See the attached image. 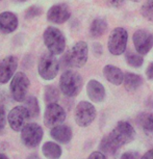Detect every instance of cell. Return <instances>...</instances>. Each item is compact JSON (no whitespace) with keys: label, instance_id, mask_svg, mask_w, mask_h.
<instances>
[{"label":"cell","instance_id":"6da1fadb","mask_svg":"<svg viewBox=\"0 0 153 159\" xmlns=\"http://www.w3.org/2000/svg\"><path fill=\"white\" fill-rule=\"evenodd\" d=\"M134 136H136V131L130 123L119 122L109 135L102 139L99 148L105 153L114 154L122 146L130 143Z\"/></svg>","mask_w":153,"mask_h":159},{"label":"cell","instance_id":"7a4b0ae2","mask_svg":"<svg viewBox=\"0 0 153 159\" xmlns=\"http://www.w3.org/2000/svg\"><path fill=\"white\" fill-rule=\"evenodd\" d=\"M89 48L86 42H77L62 58L64 67L81 68L88 61Z\"/></svg>","mask_w":153,"mask_h":159},{"label":"cell","instance_id":"3957f363","mask_svg":"<svg viewBox=\"0 0 153 159\" xmlns=\"http://www.w3.org/2000/svg\"><path fill=\"white\" fill-rule=\"evenodd\" d=\"M82 89V78L77 72L68 70L62 74L59 79V89L67 97H75Z\"/></svg>","mask_w":153,"mask_h":159},{"label":"cell","instance_id":"277c9868","mask_svg":"<svg viewBox=\"0 0 153 159\" xmlns=\"http://www.w3.org/2000/svg\"><path fill=\"white\" fill-rule=\"evenodd\" d=\"M44 43L47 47L48 51L53 55L62 54L66 48V39L63 32L56 27H47L45 29L44 34Z\"/></svg>","mask_w":153,"mask_h":159},{"label":"cell","instance_id":"5b68a950","mask_svg":"<svg viewBox=\"0 0 153 159\" xmlns=\"http://www.w3.org/2000/svg\"><path fill=\"white\" fill-rule=\"evenodd\" d=\"M59 70V64L56 57L51 53H44L38 64L39 75L44 80H52L56 77Z\"/></svg>","mask_w":153,"mask_h":159},{"label":"cell","instance_id":"8992f818","mask_svg":"<svg viewBox=\"0 0 153 159\" xmlns=\"http://www.w3.org/2000/svg\"><path fill=\"white\" fill-rule=\"evenodd\" d=\"M29 85L28 77L26 76L23 72H18L15 74V76L12 78V82L10 85L12 97L17 102H24L26 100V95H27Z\"/></svg>","mask_w":153,"mask_h":159},{"label":"cell","instance_id":"52a82bcc","mask_svg":"<svg viewBox=\"0 0 153 159\" xmlns=\"http://www.w3.org/2000/svg\"><path fill=\"white\" fill-rule=\"evenodd\" d=\"M128 41V34L124 28L117 27L109 34L107 47L109 51L114 55H121L125 52Z\"/></svg>","mask_w":153,"mask_h":159},{"label":"cell","instance_id":"ba28073f","mask_svg":"<svg viewBox=\"0 0 153 159\" xmlns=\"http://www.w3.org/2000/svg\"><path fill=\"white\" fill-rule=\"evenodd\" d=\"M43 129L35 123L27 124L21 131V142L27 148H35L43 139Z\"/></svg>","mask_w":153,"mask_h":159},{"label":"cell","instance_id":"9c48e42d","mask_svg":"<svg viewBox=\"0 0 153 159\" xmlns=\"http://www.w3.org/2000/svg\"><path fill=\"white\" fill-rule=\"evenodd\" d=\"M75 122L80 127H88L96 118V109L94 105L88 101H81L75 108Z\"/></svg>","mask_w":153,"mask_h":159},{"label":"cell","instance_id":"30bf717a","mask_svg":"<svg viewBox=\"0 0 153 159\" xmlns=\"http://www.w3.org/2000/svg\"><path fill=\"white\" fill-rule=\"evenodd\" d=\"M66 120V111L58 103L47 104L44 112V124L48 128H54L62 125Z\"/></svg>","mask_w":153,"mask_h":159},{"label":"cell","instance_id":"8fae6325","mask_svg":"<svg viewBox=\"0 0 153 159\" xmlns=\"http://www.w3.org/2000/svg\"><path fill=\"white\" fill-rule=\"evenodd\" d=\"M30 116L27 108L21 105L14 107L7 115V122L10 124V127L16 132L22 131V129L27 125Z\"/></svg>","mask_w":153,"mask_h":159},{"label":"cell","instance_id":"7c38bea8","mask_svg":"<svg viewBox=\"0 0 153 159\" xmlns=\"http://www.w3.org/2000/svg\"><path fill=\"white\" fill-rule=\"evenodd\" d=\"M132 40L137 52L141 55L147 54L153 47V34L144 29H139L134 32Z\"/></svg>","mask_w":153,"mask_h":159},{"label":"cell","instance_id":"4fadbf2b","mask_svg":"<svg viewBox=\"0 0 153 159\" xmlns=\"http://www.w3.org/2000/svg\"><path fill=\"white\" fill-rule=\"evenodd\" d=\"M71 17V11L67 4L58 3L52 5L47 13V20L51 23L63 24Z\"/></svg>","mask_w":153,"mask_h":159},{"label":"cell","instance_id":"5bb4252c","mask_svg":"<svg viewBox=\"0 0 153 159\" xmlns=\"http://www.w3.org/2000/svg\"><path fill=\"white\" fill-rule=\"evenodd\" d=\"M18 68V59L16 56L10 55L2 59L0 62V83L4 84L15 76V72Z\"/></svg>","mask_w":153,"mask_h":159},{"label":"cell","instance_id":"9a60e30c","mask_svg":"<svg viewBox=\"0 0 153 159\" xmlns=\"http://www.w3.org/2000/svg\"><path fill=\"white\" fill-rule=\"evenodd\" d=\"M18 17L12 11H3L0 14V32L12 34L18 27Z\"/></svg>","mask_w":153,"mask_h":159},{"label":"cell","instance_id":"2e32d148","mask_svg":"<svg viewBox=\"0 0 153 159\" xmlns=\"http://www.w3.org/2000/svg\"><path fill=\"white\" fill-rule=\"evenodd\" d=\"M86 94L94 102H101L105 98V89L100 82L95 79L90 80L86 85Z\"/></svg>","mask_w":153,"mask_h":159},{"label":"cell","instance_id":"e0dca14e","mask_svg":"<svg viewBox=\"0 0 153 159\" xmlns=\"http://www.w3.org/2000/svg\"><path fill=\"white\" fill-rule=\"evenodd\" d=\"M50 135L56 142L61 143H68L72 139V130L67 125H59L51 129Z\"/></svg>","mask_w":153,"mask_h":159},{"label":"cell","instance_id":"ac0fdd59","mask_svg":"<svg viewBox=\"0 0 153 159\" xmlns=\"http://www.w3.org/2000/svg\"><path fill=\"white\" fill-rule=\"evenodd\" d=\"M103 75L106 80L115 85H120L124 81V74L122 73L121 69L112 65H107L103 69Z\"/></svg>","mask_w":153,"mask_h":159},{"label":"cell","instance_id":"d6986e66","mask_svg":"<svg viewBox=\"0 0 153 159\" xmlns=\"http://www.w3.org/2000/svg\"><path fill=\"white\" fill-rule=\"evenodd\" d=\"M42 153L48 159H58L62 156V148L56 143L46 142L42 147Z\"/></svg>","mask_w":153,"mask_h":159},{"label":"cell","instance_id":"ffe728a7","mask_svg":"<svg viewBox=\"0 0 153 159\" xmlns=\"http://www.w3.org/2000/svg\"><path fill=\"white\" fill-rule=\"evenodd\" d=\"M124 86L127 91H137V89L142 85L143 83V78L137 74L131 73V72H127L124 75Z\"/></svg>","mask_w":153,"mask_h":159},{"label":"cell","instance_id":"44dd1931","mask_svg":"<svg viewBox=\"0 0 153 159\" xmlns=\"http://www.w3.org/2000/svg\"><path fill=\"white\" fill-rule=\"evenodd\" d=\"M139 124L146 135L153 137V113H143L139 118Z\"/></svg>","mask_w":153,"mask_h":159},{"label":"cell","instance_id":"7402d4cb","mask_svg":"<svg viewBox=\"0 0 153 159\" xmlns=\"http://www.w3.org/2000/svg\"><path fill=\"white\" fill-rule=\"evenodd\" d=\"M107 29V23L104 19L97 18L92 22L91 27H90V34L93 38H99L102 34H105Z\"/></svg>","mask_w":153,"mask_h":159},{"label":"cell","instance_id":"603a6c76","mask_svg":"<svg viewBox=\"0 0 153 159\" xmlns=\"http://www.w3.org/2000/svg\"><path fill=\"white\" fill-rule=\"evenodd\" d=\"M24 102H25L24 106L27 108L30 118L31 119L37 118V116L40 115V106H39L38 99L35 98V96H29L28 98H26V100Z\"/></svg>","mask_w":153,"mask_h":159},{"label":"cell","instance_id":"cb8c5ba5","mask_svg":"<svg viewBox=\"0 0 153 159\" xmlns=\"http://www.w3.org/2000/svg\"><path fill=\"white\" fill-rule=\"evenodd\" d=\"M59 99V92L54 85H46L44 89V100L47 104L56 103Z\"/></svg>","mask_w":153,"mask_h":159},{"label":"cell","instance_id":"d4e9b609","mask_svg":"<svg viewBox=\"0 0 153 159\" xmlns=\"http://www.w3.org/2000/svg\"><path fill=\"white\" fill-rule=\"evenodd\" d=\"M126 61L128 62V65L131 66L133 68H140L143 65L144 58L143 56H141V54H136V53L129 52L126 53Z\"/></svg>","mask_w":153,"mask_h":159},{"label":"cell","instance_id":"484cf974","mask_svg":"<svg viewBox=\"0 0 153 159\" xmlns=\"http://www.w3.org/2000/svg\"><path fill=\"white\" fill-rule=\"evenodd\" d=\"M141 14L145 19L153 21V0H146L141 7Z\"/></svg>","mask_w":153,"mask_h":159},{"label":"cell","instance_id":"4316f807","mask_svg":"<svg viewBox=\"0 0 153 159\" xmlns=\"http://www.w3.org/2000/svg\"><path fill=\"white\" fill-rule=\"evenodd\" d=\"M42 13V10L37 5H32L29 8H27L25 11V18L26 19H34V18L40 16Z\"/></svg>","mask_w":153,"mask_h":159},{"label":"cell","instance_id":"83f0119b","mask_svg":"<svg viewBox=\"0 0 153 159\" xmlns=\"http://www.w3.org/2000/svg\"><path fill=\"white\" fill-rule=\"evenodd\" d=\"M7 125V115H5L4 107L0 104V130H2Z\"/></svg>","mask_w":153,"mask_h":159},{"label":"cell","instance_id":"f1b7e54d","mask_svg":"<svg viewBox=\"0 0 153 159\" xmlns=\"http://www.w3.org/2000/svg\"><path fill=\"white\" fill-rule=\"evenodd\" d=\"M120 159H139V155L134 152H126L121 156Z\"/></svg>","mask_w":153,"mask_h":159},{"label":"cell","instance_id":"f546056e","mask_svg":"<svg viewBox=\"0 0 153 159\" xmlns=\"http://www.w3.org/2000/svg\"><path fill=\"white\" fill-rule=\"evenodd\" d=\"M88 159H107L105 155L101 152H93L91 155L89 156Z\"/></svg>","mask_w":153,"mask_h":159},{"label":"cell","instance_id":"4dcf8cb0","mask_svg":"<svg viewBox=\"0 0 153 159\" xmlns=\"http://www.w3.org/2000/svg\"><path fill=\"white\" fill-rule=\"evenodd\" d=\"M146 75H147V77H148V79L153 80V62H151V64L148 66V68H147V70H146Z\"/></svg>","mask_w":153,"mask_h":159},{"label":"cell","instance_id":"1f68e13d","mask_svg":"<svg viewBox=\"0 0 153 159\" xmlns=\"http://www.w3.org/2000/svg\"><path fill=\"white\" fill-rule=\"evenodd\" d=\"M124 2V0H109V3L114 7H121Z\"/></svg>","mask_w":153,"mask_h":159},{"label":"cell","instance_id":"d6a6232c","mask_svg":"<svg viewBox=\"0 0 153 159\" xmlns=\"http://www.w3.org/2000/svg\"><path fill=\"white\" fill-rule=\"evenodd\" d=\"M141 159H153V149L149 150L148 152H146Z\"/></svg>","mask_w":153,"mask_h":159},{"label":"cell","instance_id":"836d02e7","mask_svg":"<svg viewBox=\"0 0 153 159\" xmlns=\"http://www.w3.org/2000/svg\"><path fill=\"white\" fill-rule=\"evenodd\" d=\"M26 159H40V157H39L37 154H31V155H29Z\"/></svg>","mask_w":153,"mask_h":159},{"label":"cell","instance_id":"e575fe53","mask_svg":"<svg viewBox=\"0 0 153 159\" xmlns=\"http://www.w3.org/2000/svg\"><path fill=\"white\" fill-rule=\"evenodd\" d=\"M0 159H8V157L4 154H0Z\"/></svg>","mask_w":153,"mask_h":159},{"label":"cell","instance_id":"d590c367","mask_svg":"<svg viewBox=\"0 0 153 159\" xmlns=\"http://www.w3.org/2000/svg\"><path fill=\"white\" fill-rule=\"evenodd\" d=\"M16 1H19V2H24V1H27V0H16Z\"/></svg>","mask_w":153,"mask_h":159},{"label":"cell","instance_id":"8d00e7d4","mask_svg":"<svg viewBox=\"0 0 153 159\" xmlns=\"http://www.w3.org/2000/svg\"><path fill=\"white\" fill-rule=\"evenodd\" d=\"M131 1H133V2H139V1H141V0H131Z\"/></svg>","mask_w":153,"mask_h":159},{"label":"cell","instance_id":"74e56055","mask_svg":"<svg viewBox=\"0 0 153 159\" xmlns=\"http://www.w3.org/2000/svg\"><path fill=\"white\" fill-rule=\"evenodd\" d=\"M0 1H1V0H0Z\"/></svg>","mask_w":153,"mask_h":159}]
</instances>
